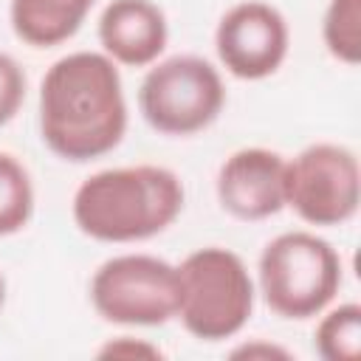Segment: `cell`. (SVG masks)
I'll use <instances>...</instances> for the list:
<instances>
[{"label":"cell","mask_w":361,"mask_h":361,"mask_svg":"<svg viewBox=\"0 0 361 361\" xmlns=\"http://www.w3.org/2000/svg\"><path fill=\"white\" fill-rule=\"evenodd\" d=\"M73 223L99 243H138L169 228L183 209L180 178L155 164L102 169L73 195Z\"/></svg>","instance_id":"7a4b0ae2"},{"label":"cell","mask_w":361,"mask_h":361,"mask_svg":"<svg viewBox=\"0 0 361 361\" xmlns=\"http://www.w3.org/2000/svg\"><path fill=\"white\" fill-rule=\"evenodd\" d=\"M166 39V17L152 0H110L99 17V42L118 65L144 68L158 62Z\"/></svg>","instance_id":"30bf717a"},{"label":"cell","mask_w":361,"mask_h":361,"mask_svg":"<svg viewBox=\"0 0 361 361\" xmlns=\"http://www.w3.org/2000/svg\"><path fill=\"white\" fill-rule=\"evenodd\" d=\"M178 268L175 319L200 341L237 336L254 310V279L245 262L220 245L192 251Z\"/></svg>","instance_id":"3957f363"},{"label":"cell","mask_w":361,"mask_h":361,"mask_svg":"<svg viewBox=\"0 0 361 361\" xmlns=\"http://www.w3.org/2000/svg\"><path fill=\"white\" fill-rule=\"evenodd\" d=\"M25 99V73L14 56L0 51V127L8 124Z\"/></svg>","instance_id":"9a60e30c"},{"label":"cell","mask_w":361,"mask_h":361,"mask_svg":"<svg viewBox=\"0 0 361 361\" xmlns=\"http://www.w3.org/2000/svg\"><path fill=\"white\" fill-rule=\"evenodd\" d=\"M322 39L344 65L361 62V0H330L322 20Z\"/></svg>","instance_id":"5bb4252c"},{"label":"cell","mask_w":361,"mask_h":361,"mask_svg":"<svg viewBox=\"0 0 361 361\" xmlns=\"http://www.w3.org/2000/svg\"><path fill=\"white\" fill-rule=\"evenodd\" d=\"M316 353L324 361H355L361 355V305L344 302L316 324Z\"/></svg>","instance_id":"4fadbf2b"},{"label":"cell","mask_w":361,"mask_h":361,"mask_svg":"<svg viewBox=\"0 0 361 361\" xmlns=\"http://www.w3.org/2000/svg\"><path fill=\"white\" fill-rule=\"evenodd\" d=\"M3 305H6V279L0 274V310H3Z\"/></svg>","instance_id":"ac0fdd59"},{"label":"cell","mask_w":361,"mask_h":361,"mask_svg":"<svg viewBox=\"0 0 361 361\" xmlns=\"http://www.w3.org/2000/svg\"><path fill=\"white\" fill-rule=\"evenodd\" d=\"M93 310L113 324L158 327L178 310V268L152 254L104 259L90 279Z\"/></svg>","instance_id":"8992f818"},{"label":"cell","mask_w":361,"mask_h":361,"mask_svg":"<svg viewBox=\"0 0 361 361\" xmlns=\"http://www.w3.org/2000/svg\"><path fill=\"white\" fill-rule=\"evenodd\" d=\"M288 161L265 147H243L231 152L217 172L220 206L245 223L274 217L285 209Z\"/></svg>","instance_id":"9c48e42d"},{"label":"cell","mask_w":361,"mask_h":361,"mask_svg":"<svg viewBox=\"0 0 361 361\" xmlns=\"http://www.w3.org/2000/svg\"><path fill=\"white\" fill-rule=\"evenodd\" d=\"M99 358H161V350L147 344V341H135L130 336H118L116 341H107L99 350Z\"/></svg>","instance_id":"2e32d148"},{"label":"cell","mask_w":361,"mask_h":361,"mask_svg":"<svg viewBox=\"0 0 361 361\" xmlns=\"http://www.w3.org/2000/svg\"><path fill=\"white\" fill-rule=\"evenodd\" d=\"M226 104V87L212 62L178 54L152 62L138 87V107L147 124L164 135L206 130Z\"/></svg>","instance_id":"5b68a950"},{"label":"cell","mask_w":361,"mask_h":361,"mask_svg":"<svg viewBox=\"0 0 361 361\" xmlns=\"http://www.w3.org/2000/svg\"><path fill=\"white\" fill-rule=\"evenodd\" d=\"M341 288L338 251L313 231H285L259 254V290L282 319H310L327 310Z\"/></svg>","instance_id":"277c9868"},{"label":"cell","mask_w":361,"mask_h":361,"mask_svg":"<svg viewBox=\"0 0 361 361\" xmlns=\"http://www.w3.org/2000/svg\"><path fill=\"white\" fill-rule=\"evenodd\" d=\"M34 214V186L28 169L8 152H0V237L17 234Z\"/></svg>","instance_id":"7c38bea8"},{"label":"cell","mask_w":361,"mask_h":361,"mask_svg":"<svg viewBox=\"0 0 361 361\" xmlns=\"http://www.w3.org/2000/svg\"><path fill=\"white\" fill-rule=\"evenodd\" d=\"M127 130V102L116 62L107 54L59 56L39 85L42 144L73 164L113 152Z\"/></svg>","instance_id":"6da1fadb"},{"label":"cell","mask_w":361,"mask_h":361,"mask_svg":"<svg viewBox=\"0 0 361 361\" xmlns=\"http://www.w3.org/2000/svg\"><path fill=\"white\" fill-rule=\"evenodd\" d=\"M290 31L285 17L262 0L231 6L214 31V48L223 68L237 79H265L279 71L288 56Z\"/></svg>","instance_id":"ba28073f"},{"label":"cell","mask_w":361,"mask_h":361,"mask_svg":"<svg viewBox=\"0 0 361 361\" xmlns=\"http://www.w3.org/2000/svg\"><path fill=\"white\" fill-rule=\"evenodd\" d=\"M96 0H11L14 34L31 48H51L71 39Z\"/></svg>","instance_id":"8fae6325"},{"label":"cell","mask_w":361,"mask_h":361,"mask_svg":"<svg viewBox=\"0 0 361 361\" xmlns=\"http://www.w3.org/2000/svg\"><path fill=\"white\" fill-rule=\"evenodd\" d=\"M361 169L353 149L330 141L305 147L288 161L285 206L310 226H341L355 217Z\"/></svg>","instance_id":"52a82bcc"},{"label":"cell","mask_w":361,"mask_h":361,"mask_svg":"<svg viewBox=\"0 0 361 361\" xmlns=\"http://www.w3.org/2000/svg\"><path fill=\"white\" fill-rule=\"evenodd\" d=\"M234 358H290V353L288 350H282V347H276V344H262V341H254V344H243V347H237L234 353H231Z\"/></svg>","instance_id":"e0dca14e"}]
</instances>
